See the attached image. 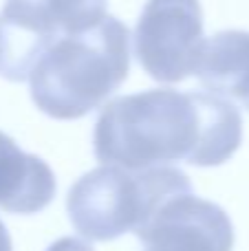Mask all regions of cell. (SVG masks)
I'll list each match as a JSON object with an SVG mask.
<instances>
[{"mask_svg":"<svg viewBox=\"0 0 249 251\" xmlns=\"http://www.w3.org/2000/svg\"><path fill=\"white\" fill-rule=\"evenodd\" d=\"M249 71V31L227 29L205 40L197 77L207 93L232 97L236 84Z\"/></svg>","mask_w":249,"mask_h":251,"instance_id":"obj_8","label":"cell"},{"mask_svg":"<svg viewBox=\"0 0 249 251\" xmlns=\"http://www.w3.org/2000/svg\"><path fill=\"white\" fill-rule=\"evenodd\" d=\"M57 183L51 165L25 152L0 130V209L9 214H38L51 205Z\"/></svg>","mask_w":249,"mask_h":251,"instance_id":"obj_7","label":"cell"},{"mask_svg":"<svg viewBox=\"0 0 249 251\" xmlns=\"http://www.w3.org/2000/svg\"><path fill=\"white\" fill-rule=\"evenodd\" d=\"M0 251H13V245H11V236L7 231V225L0 221Z\"/></svg>","mask_w":249,"mask_h":251,"instance_id":"obj_11","label":"cell"},{"mask_svg":"<svg viewBox=\"0 0 249 251\" xmlns=\"http://www.w3.org/2000/svg\"><path fill=\"white\" fill-rule=\"evenodd\" d=\"M243 143L241 110L207 91L150 88L115 97L100 110L93 152L104 165L148 170L185 161L214 168Z\"/></svg>","mask_w":249,"mask_h":251,"instance_id":"obj_1","label":"cell"},{"mask_svg":"<svg viewBox=\"0 0 249 251\" xmlns=\"http://www.w3.org/2000/svg\"><path fill=\"white\" fill-rule=\"evenodd\" d=\"M130 73V31L106 13L79 33L62 35L29 73L31 100L62 122L82 119L104 106Z\"/></svg>","mask_w":249,"mask_h":251,"instance_id":"obj_2","label":"cell"},{"mask_svg":"<svg viewBox=\"0 0 249 251\" xmlns=\"http://www.w3.org/2000/svg\"><path fill=\"white\" fill-rule=\"evenodd\" d=\"M188 174L170 165L126 170L101 165L71 185L66 212L79 236L108 243L137 227L172 194L190 192Z\"/></svg>","mask_w":249,"mask_h":251,"instance_id":"obj_3","label":"cell"},{"mask_svg":"<svg viewBox=\"0 0 249 251\" xmlns=\"http://www.w3.org/2000/svg\"><path fill=\"white\" fill-rule=\"evenodd\" d=\"M205 40L199 0H148L132 35L137 62L161 84L197 73Z\"/></svg>","mask_w":249,"mask_h":251,"instance_id":"obj_5","label":"cell"},{"mask_svg":"<svg viewBox=\"0 0 249 251\" xmlns=\"http://www.w3.org/2000/svg\"><path fill=\"white\" fill-rule=\"evenodd\" d=\"M108 0H4L0 9V75L29 79L31 69L55 40L91 29Z\"/></svg>","mask_w":249,"mask_h":251,"instance_id":"obj_4","label":"cell"},{"mask_svg":"<svg viewBox=\"0 0 249 251\" xmlns=\"http://www.w3.org/2000/svg\"><path fill=\"white\" fill-rule=\"evenodd\" d=\"M141 251H232L234 225L221 205L192 190L168 196L137 227Z\"/></svg>","mask_w":249,"mask_h":251,"instance_id":"obj_6","label":"cell"},{"mask_svg":"<svg viewBox=\"0 0 249 251\" xmlns=\"http://www.w3.org/2000/svg\"><path fill=\"white\" fill-rule=\"evenodd\" d=\"M232 100H236L243 108L249 110V71L245 73V77L236 84V88H234V93H232Z\"/></svg>","mask_w":249,"mask_h":251,"instance_id":"obj_10","label":"cell"},{"mask_svg":"<svg viewBox=\"0 0 249 251\" xmlns=\"http://www.w3.org/2000/svg\"><path fill=\"white\" fill-rule=\"evenodd\" d=\"M47 251H95L88 243L79 238H73V236H64V238L55 240L53 245H49Z\"/></svg>","mask_w":249,"mask_h":251,"instance_id":"obj_9","label":"cell"}]
</instances>
